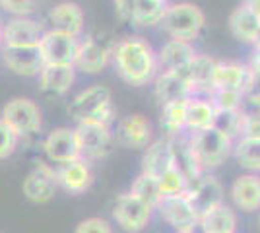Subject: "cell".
Masks as SVG:
<instances>
[{
  "label": "cell",
  "instance_id": "6da1fadb",
  "mask_svg": "<svg viewBox=\"0 0 260 233\" xmlns=\"http://www.w3.org/2000/svg\"><path fill=\"white\" fill-rule=\"evenodd\" d=\"M119 76L130 86H146L157 72L152 45L142 37H126L111 51Z\"/></svg>",
  "mask_w": 260,
  "mask_h": 233
},
{
  "label": "cell",
  "instance_id": "7a4b0ae2",
  "mask_svg": "<svg viewBox=\"0 0 260 233\" xmlns=\"http://www.w3.org/2000/svg\"><path fill=\"white\" fill-rule=\"evenodd\" d=\"M68 111L78 122H98L111 126L115 109L111 103V89L105 86H91L78 93L70 103Z\"/></svg>",
  "mask_w": 260,
  "mask_h": 233
},
{
  "label": "cell",
  "instance_id": "3957f363",
  "mask_svg": "<svg viewBox=\"0 0 260 233\" xmlns=\"http://www.w3.org/2000/svg\"><path fill=\"white\" fill-rule=\"evenodd\" d=\"M159 23H161L163 31L171 39L190 43L200 35L204 23H206V18H204V12L198 6L190 4V2H181V4L167 6Z\"/></svg>",
  "mask_w": 260,
  "mask_h": 233
},
{
  "label": "cell",
  "instance_id": "277c9868",
  "mask_svg": "<svg viewBox=\"0 0 260 233\" xmlns=\"http://www.w3.org/2000/svg\"><path fill=\"white\" fill-rule=\"evenodd\" d=\"M190 146L198 165L204 171V169H214L225 163V159L231 155L233 142L214 128H204V130L192 132Z\"/></svg>",
  "mask_w": 260,
  "mask_h": 233
},
{
  "label": "cell",
  "instance_id": "5b68a950",
  "mask_svg": "<svg viewBox=\"0 0 260 233\" xmlns=\"http://www.w3.org/2000/svg\"><path fill=\"white\" fill-rule=\"evenodd\" d=\"M80 148V157L84 159H103L113 152L115 138L111 132V126L98 124V122H78L74 128Z\"/></svg>",
  "mask_w": 260,
  "mask_h": 233
},
{
  "label": "cell",
  "instance_id": "8992f818",
  "mask_svg": "<svg viewBox=\"0 0 260 233\" xmlns=\"http://www.w3.org/2000/svg\"><path fill=\"white\" fill-rule=\"evenodd\" d=\"M0 119L8 122V126H12V130L18 136L35 134L41 128V109L35 101L27 97H16L8 101L2 109Z\"/></svg>",
  "mask_w": 260,
  "mask_h": 233
},
{
  "label": "cell",
  "instance_id": "52a82bcc",
  "mask_svg": "<svg viewBox=\"0 0 260 233\" xmlns=\"http://www.w3.org/2000/svg\"><path fill=\"white\" fill-rule=\"evenodd\" d=\"M184 194L198 220L216 206L223 204V187L214 175H200L196 181L188 183Z\"/></svg>",
  "mask_w": 260,
  "mask_h": 233
},
{
  "label": "cell",
  "instance_id": "ba28073f",
  "mask_svg": "<svg viewBox=\"0 0 260 233\" xmlns=\"http://www.w3.org/2000/svg\"><path fill=\"white\" fill-rule=\"evenodd\" d=\"M43 64L53 66H74L78 53V39L60 31H45L43 39L37 45Z\"/></svg>",
  "mask_w": 260,
  "mask_h": 233
},
{
  "label": "cell",
  "instance_id": "9c48e42d",
  "mask_svg": "<svg viewBox=\"0 0 260 233\" xmlns=\"http://www.w3.org/2000/svg\"><path fill=\"white\" fill-rule=\"evenodd\" d=\"M113 218L120 229L128 233H138L150 222L152 208L128 192V194H120L117 198L115 208H113Z\"/></svg>",
  "mask_w": 260,
  "mask_h": 233
},
{
  "label": "cell",
  "instance_id": "30bf717a",
  "mask_svg": "<svg viewBox=\"0 0 260 233\" xmlns=\"http://www.w3.org/2000/svg\"><path fill=\"white\" fill-rule=\"evenodd\" d=\"M256 72L241 62H216L212 89H237L243 95L250 91L256 84Z\"/></svg>",
  "mask_w": 260,
  "mask_h": 233
},
{
  "label": "cell",
  "instance_id": "8fae6325",
  "mask_svg": "<svg viewBox=\"0 0 260 233\" xmlns=\"http://www.w3.org/2000/svg\"><path fill=\"white\" fill-rule=\"evenodd\" d=\"M152 122L148 121L144 115H126L117 126V132H115V142L120 144L126 150H144L148 148L152 142Z\"/></svg>",
  "mask_w": 260,
  "mask_h": 233
},
{
  "label": "cell",
  "instance_id": "7c38bea8",
  "mask_svg": "<svg viewBox=\"0 0 260 233\" xmlns=\"http://www.w3.org/2000/svg\"><path fill=\"white\" fill-rule=\"evenodd\" d=\"M167 144H169V154H171V167L186 181V185L202 175V169L192 154L190 136H183L181 132L173 134L167 138Z\"/></svg>",
  "mask_w": 260,
  "mask_h": 233
},
{
  "label": "cell",
  "instance_id": "4fadbf2b",
  "mask_svg": "<svg viewBox=\"0 0 260 233\" xmlns=\"http://www.w3.org/2000/svg\"><path fill=\"white\" fill-rule=\"evenodd\" d=\"M113 47L98 37H86L84 41H78V53L74 60V68L82 70L84 74H99L109 64Z\"/></svg>",
  "mask_w": 260,
  "mask_h": 233
},
{
  "label": "cell",
  "instance_id": "5bb4252c",
  "mask_svg": "<svg viewBox=\"0 0 260 233\" xmlns=\"http://www.w3.org/2000/svg\"><path fill=\"white\" fill-rule=\"evenodd\" d=\"M23 194L25 198L35 202V204H47L54 198L58 185H56V175L54 169L47 163H39L29 171V175L23 179Z\"/></svg>",
  "mask_w": 260,
  "mask_h": 233
},
{
  "label": "cell",
  "instance_id": "9a60e30c",
  "mask_svg": "<svg viewBox=\"0 0 260 233\" xmlns=\"http://www.w3.org/2000/svg\"><path fill=\"white\" fill-rule=\"evenodd\" d=\"M45 25L31 18H14L2 29V41L6 47H37L45 35Z\"/></svg>",
  "mask_w": 260,
  "mask_h": 233
},
{
  "label": "cell",
  "instance_id": "2e32d148",
  "mask_svg": "<svg viewBox=\"0 0 260 233\" xmlns=\"http://www.w3.org/2000/svg\"><path fill=\"white\" fill-rule=\"evenodd\" d=\"M54 175H56V185L62 187L70 194H82L93 183L91 167L87 165V161L84 157L60 163V167L54 171Z\"/></svg>",
  "mask_w": 260,
  "mask_h": 233
},
{
  "label": "cell",
  "instance_id": "e0dca14e",
  "mask_svg": "<svg viewBox=\"0 0 260 233\" xmlns=\"http://www.w3.org/2000/svg\"><path fill=\"white\" fill-rule=\"evenodd\" d=\"M45 154L49 155L51 161L56 163H66L80 157V148H78V138L74 128L68 126H60L54 128L53 132H49V136L43 142Z\"/></svg>",
  "mask_w": 260,
  "mask_h": 233
},
{
  "label": "cell",
  "instance_id": "ac0fdd59",
  "mask_svg": "<svg viewBox=\"0 0 260 233\" xmlns=\"http://www.w3.org/2000/svg\"><path fill=\"white\" fill-rule=\"evenodd\" d=\"M4 64L18 76H39L45 66L37 47H4Z\"/></svg>",
  "mask_w": 260,
  "mask_h": 233
},
{
  "label": "cell",
  "instance_id": "d6986e66",
  "mask_svg": "<svg viewBox=\"0 0 260 233\" xmlns=\"http://www.w3.org/2000/svg\"><path fill=\"white\" fill-rule=\"evenodd\" d=\"M194 47L184 41H177L171 39L161 47V51L155 55V62H157V70L161 72H177V74H184L186 66L190 64L192 56H194Z\"/></svg>",
  "mask_w": 260,
  "mask_h": 233
},
{
  "label": "cell",
  "instance_id": "ffe728a7",
  "mask_svg": "<svg viewBox=\"0 0 260 233\" xmlns=\"http://www.w3.org/2000/svg\"><path fill=\"white\" fill-rule=\"evenodd\" d=\"M155 208L159 210V216L173 229H183V227H186V225H190V223H194L198 220L192 208H190L188 198H186L184 192L171 194V196H161V200L157 202Z\"/></svg>",
  "mask_w": 260,
  "mask_h": 233
},
{
  "label": "cell",
  "instance_id": "44dd1931",
  "mask_svg": "<svg viewBox=\"0 0 260 233\" xmlns=\"http://www.w3.org/2000/svg\"><path fill=\"white\" fill-rule=\"evenodd\" d=\"M49 22L53 23V31H60L78 39L84 29V12L74 2H60L51 8Z\"/></svg>",
  "mask_w": 260,
  "mask_h": 233
},
{
  "label": "cell",
  "instance_id": "7402d4cb",
  "mask_svg": "<svg viewBox=\"0 0 260 233\" xmlns=\"http://www.w3.org/2000/svg\"><path fill=\"white\" fill-rule=\"evenodd\" d=\"M155 97L161 105L173 101H186L192 97V88L184 74L161 72L155 78Z\"/></svg>",
  "mask_w": 260,
  "mask_h": 233
},
{
  "label": "cell",
  "instance_id": "603a6c76",
  "mask_svg": "<svg viewBox=\"0 0 260 233\" xmlns=\"http://www.w3.org/2000/svg\"><path fill=\"white\" fill-rule=\"evenodd\" d=\"M233 204L243 212H256L260 208V179L254 173L241 175L231 185Z\"/></svg>",
  "mask_w": 260,
  "mask_h": 233
},
{
  "label": "cell",
  "instance_id": "cb8c5ba5",
  "mask_svg": "<svg viewBox=\"0 0 260 233\" xmlns=\"http://www.w3.org/2000/svg\"><path fill=\"white\" fill-rule=\"evenodd\" d=\"M229 31L243 43H256L260 35V16L241 4L229 16Z\"/></svg>",
  "mask_w": 260,
  "mask_h": 233
},
{
  "label": "cell",
  "instance_id": "d4e9b609",
  "mask_svg": "<svg viewBox=\"0 0 260 233\" xmlns=\"http://www.w3.org/2000/svg\"><path fill=\"white\" fill-rule=\"evenodd\" d=\"M76 68L74 66H53L45 64L39 72V86L45 93L51 95H64L74 84Z\"/></svg>",
  "mask_w": 260,
  "mask_h": 233
},
{
  "label": "cell",
  "instance_id": "484cf974",
  "mask_svg": "<svg viewBox=\"0 0 260 233\" xmlns=\"http://www.w3.org/2000/svg\"><path fill=\"white\" fill-rule=\"evenodd\" d=\"M144 157H142V173L150 177H159L167 169H171V154H169V144L167 140H155L150 142L148 148H144Z\"/></svg>",
  "mask_w": 260,
  "mask_h": 233
},
{
  "label": "cell",
  "instance_id": "4316f807",
  "mask_svg": "<svg viewBox=\"0 0 260 233\" xmlns=\"http://www.w3.org/2000/svg\"><path fill=\"white\" fill-rule=\"evenodd\" d=\"M214 70H216V60L210 55H198L196 53L190 60V64L184 70V76L188 80L192 93L196 89H212V78H214Z\"/></svg>",
  "mask_w": 260,
  "mask_h": 233
},
{
  "label": "cell",
  "instance_id": "83f0119b",
  "mask_svg": "<svg viewBox=\"0 0 260 233\" xmlns=\"http://www.w3.org/2000/svg\"><path fill=\"white\" fill-rule=\"evenodd\" d=\"M214 119V105L210 99H198V97H188L186 107H184V128L190 130H204L212 126Z\"/></svg>",
  "mask_w": 260,
  "mask_h": 233
},
{
  "label": "cell",
  "instance_id": "f1b7e54d",
  "mask_svg": "<svg viewBox=\"0 0 260 233\" xmlns=\"http://www.w3.org/2000/svg\"><path fill=\"white\" fill-rule=\"evenodd\" d=\"M198 222L206 233H235L237 229V216L228 204L216 206L214 210L204 214Z\"/></svg>",
  "mask_w": 260,
  "mask_h": 233
},
{
  "label": "cell",
  "instance_id": "f546056e",
  "mask_svg": "<svg viewBox=\"0 0 260 233\" xmlns=\"http://www.w3.org/2000/svg\"><path fill=\"white\" fill-rule=\"evenodd\" d=\"M167 6H169L167 0H136L130 22H134L140 27L155 25V23L161 22Z\"/></svg>",
  "mask_w": 260,
  "mask_h": 233
},
{
  "label": "cell",
  "instance_id": "4dcf8cb0",
  "mask_svg": "<svg viewBox=\"0 0 260 233\" xmlns=\"http://www.w3.org/2000/svg\"><path fill=\"white\" fill-rule=\"evenodd\" d=\"M239 167L256 173L260 169V138H239L237 144L231 148Z\"/></svg>",
  "mask_w": 260,
  "mask_h": 233
},
{
  "label": "cell",
  "instance_id": "1f68e13d",
  "mask_svg": "<svg viewBox=\"0 0 260 233\" xmlns=\"http://www.w3.org/2000/svg\"><path fill=\"white\" fill-rule=\"evenodd\" d=\"M130 194L136 196L138 200H142L144 204H148L152 210L157 206V202L161 200V192H159V187H157V179L150 177L146 173H140L138 177L134 179V183L130 187Z\"/></svg>",
  "mask_w": 260,
  "mask_h": 233
},
{
  "label": "cell",
  "instance_id": "d6a6232c",
  "mask_svg": "<svg viewBox=\"0 0 260 233\" xmlns=\"http://www.w3.org/2000/svg\"><path fill=\"white\" fill-rule=\"evenodd\" d=\"M241 109L233 111V109H214V119H212V126L219 134H223L231 142L239 136V128H241Z\"/></svg>",
  "mask_w": 260,
  "mask_h": 233
},
{
  "label": "cell",
  "instance_id": "836d02e7",
  "mask_svg": "<svg viewBox=\"0 0 260 233\" xmlns=\"http://www.w3.org/2000/svg\"><path fill=\"white\" fill-rule=\"evenodd\" d=\"M184 107H186V101H173V103L161 105L159 122L169 136L179 134L184 128Z\"/></svg>",
  "mask_w": 260,
  "mask_h": 233
},
{
  "label": "cell",
  "instance_id": "e575fe53",
  "mask_svg": "<svg viewBox=\"0 0 260 233\" xmlns=\"http://www.w3.org/2000/svg\"><path fill=\"white\" fill-rule=\"evenodd\" d=\"M245 95L237 89H210V103L214 109H233L239 111Z\"/></svg>",
  "mask_w": 260,
  "mask_h": 233
},
{
  "label": "cell",
  "instance_id": "d590c367",
  "mask_svg": "<svg viewBox=\"0 0 260 233\" xmlns=\"http://www.w3.org/2000/svg\"><path fill=\"white\" fill-rule=\"evenodd\" d=\"M157 187H159L161 196H171V194H181L186 190V181L171 167L157 177Z\"/></svg>",
  "mask_w": 260,
  "mask_h": 233
},
{
  "label": "cell",
  "instance_id": "8d00e7d4",
  "mask_svg": "<svg viewBox=\"0 0 260 233\" xmlns=\"http://www.w3.org/2000/svg\"><path fill=\"white\" fill-rule=\"evenodd\" d=\"M18 140H20V136L12 130V126H8V122L0 119V159H6L8 155L16 152Z\"/></svg>",
  "mask_w": 260,
  "mask_h": 233
},
{
  "label": "cell",
  "instance_id": "74e56055",
  "mask_svg": "<svg viewBox=\"0 0 260 233\" xmlns=\"http://www.w3.org/2000/svg\"><path fill=\"white\" fill-rule=\"evenodd\" d=\"M258 130H260L258 115H254V113H241L239 136L241 138H260Z\"/></svg>",
  "mask_w": 260,
  "mask_h": 233
},
{
  "label": "cell",
  "instance_id": "f35d334b",
  "mask_svg": "<svg viewBox=\"0 0 260 233\" xmlns=\"http://www.w3.org/2000/svg\"><path fill=\"white\" fill-rule=\"evenodd\" d=\"M74 233H113V227L103 218H87L78 223Z\"/></svg>",
  "mask_w": 260,
  "mask_h": 233
},
{
  "label": "cell",
  "instance_id": "ab89813d",
  "mask_svg": "<svg viewBox=\"0 0 260 233\" xmlns=\"http://www.w3.org/2000/svg\"><path fill=\"white\" fill-rule=\"evenodd\" d=\"M0 8L10 14H16L20 18L35 10V0H0Z\"/></svg>",
  "mask_w": 260,
  "mask_h": 233
},
{
  "label": "cell",
  "instance_id": "60d3db41",
  "mask_svg": "<svg viewBox=\"0 0 260 233\" xmlns=\"http://www.w3.org/2000/svg\"><path fill=\"white\" fill-rule=\"evenodd\" d=\"M113 2H115V8H117L122 20H132V12H134L136 0H113Z\"/></svg>",
  "mask_w": 260,
  "mask_h": 233
},
{
  "label": "cell",
  "instance_id": "b9f144b4",
  "mask_svg": "<svg viewBox=\"0 0 260 233\" xmlns=\"http://www.w3.org/2000/svg\"><path fill=\"white\" fill-rule=\"evenodd\" d=\"M175 233H206V231L202 229V225H200V222L196 220L194 223L186 225V227H183V229H175Z\"/></svg>",
  "mask_w": 260,
  "mask_h": 233
},
{
  "label": "cell",
  "instance_id": "7bdbcfd3",
  "mask_svg": "<svg viewBox=\"0 0 260 233\" xmlns=\"http://www.w3.org/2000/svg\"><path fill=\"white\" fill-rule=\"evenodd\" d=\"M243 6H245V8H249L250 12H254V14H258V16H260V12H258L260 0H245V2H243Z\"/></svg>",
  "mask_w": 260,
  "mask_h": 233
},
{
  "label": "cell",
  "instance_id": "ee69618b",
  "mask_svg": "<svg viewBox=\"0 0 260 233\" xmlns=\"http://www.w3.org/2000/svg\"><path fill=\"white\" fill-rule=\"evenodd\" d=\"M0 41H2V25H0Z\"/></svg>",
  "mask_w": 260,
  "mask_h": 233
}]
</instances>
